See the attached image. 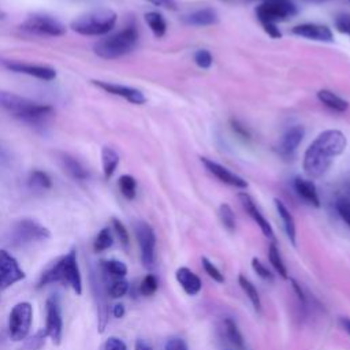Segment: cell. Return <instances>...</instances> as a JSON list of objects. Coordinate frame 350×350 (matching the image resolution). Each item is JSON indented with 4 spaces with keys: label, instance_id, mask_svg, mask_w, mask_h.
<instances>
[{
    "label": "cell",
    "instance_id": "1",
    "mask_svg": "<svg viewBox=\"0 0 350 350\" xmlns=\"http://www.w3.org/2000/svg\"><path fill=\"white\" fill-rule=\"evenodd\" d=\"M347 145L345 134L339 130L320 133L304 154V171L309 178L323 176L332 164V160L342 154Z\"/></svg>",
    "mask_w": 350,
    "mask_h": 350
},
{
    "label": "cell",
    "instance_id": "2",
    "mask_svg": "<svg viewBox=\"0 0 350 350\" xmlns=\"http://www.w3.org/2000/svg\"><path fill=\"white\" fill-rule=\"evenodd\" d=\"M0 107L15 119L29 123H45L55 112L49 104H41L8 90H0Z\"/></svg>",
    "mask_w": 350,
    "mask_h": 350
},
{
    "label": "cell",
    "instance_id": "3",
    "mask_svg": "<svg viewBox=\"0 0 350 350\" xmlns=\"http://www.w3.org/2000/svg\"><path fill=\"white\" fill-rule=\"evenodd\" d=\"M51 283H62L64 286H70L78 295L82 294V278L77 261V250L74 247L67 254L62 256L41 275L38 287Z\"/></svg>",
    "mask_w": 350,
    "mask_h": 350
},
{
    "label": "cell",
    "instance_id": "4",
    "mask_svg": "<svg viewBox=\"0 0 350 350\" xmlns=\"http://www.w3.org/2000/svg\"><path fill=\"white\" fill-rule=\"evenodd\" d=\"M137 42L138 29L137 25L131 22L126 25L122 30L100 38L93 45V51L98 57L112 60L130 53L135 48Z\"/></svg>",
    "mask_w": 350,
    "mask_h": 350
},
{
    "label": "cell",
    "instance_id": "5",
    "mask_svg": "<svg viewBox=\"0 0 350 350\" xmlns=\"http://www.w3.org/2000/svg\"><path fill=\"white\" fill-rule=\"evenodd\" d=\"M118 15L113 10L107 7L94 8L78 15L71 23L70 27L81 36L98 37L107 36L113 26L116 25Z\"/></svg>",
    "mask_w": 350,
    "mask_h": 350
},
{
    "label": "cell",
    "instance_id": "6",
    "mask_svg": "<svg viewBox=\"0 0 350 350\" xmlns=\"http://www.w3.org/2000/svg\"><path fill=\"white\" fill-rule=\"evenodd\" d=\"M19 27L27 33L42 37H60L66 33V26L55 16L46 14H31Z\"/></svg>",
    "mask_w": 350,
    "mask_h": 350
},
{
    "label": "cell",
    "instance_id": "7",
    "mask_svg": "<svg viewBox=\"0 0 350 350\" xmlns=\"http://www.w3.org/2000/svg\"><path fill=\"white\" fill-rule=\"evenodd\" d=\"M33 320V306L29 302L16 304L8 317V335L12 340L26 339Z\"/></svg>",
    "mask_w": 350,
    "mask_h": 350
},
{
    "label": "cell",
    "instance_id": "8",
    "mask_svg": "<svg viewBox=\"0 0 350 350\" xmlns=\"http://www.w3.org/2000/svg\"><path fill=\"white\" fill-rule=\"evenodd\" d=\"M297 14V7L290 0H265L256 8V15L262 23L287 21Z\"/></svg>",
    "mask_w": 350,
    "mask_h": 350
},
{
    "label": "cell",
    "instance_id": "9",
    "mask_svg": "<svg viewBox=\"0 0 350 350\" xmlns=\"http://www.w3.org/2000/svg\"><path fill=\"white\" fill-rule=\"evenodd\" d=\"M49 237V230L33 219L19 220L11 231V242L16 246L31 243L36 241H44Z\"/></svg>",
    "mask_w": 350,
    "mask_h": 350
},
{
    "label": "cell",
    "instance_id": "10",
    "mask_svg": "<svg viewBox=\"0 0 350 350\" xmlns=\"http://www.w3.org/2000/svg\"><path fill=\"white\" fill-rule=\"evenodd\" d=\"M135 237L139 245L141 261L146 268H153L156 257V235L153 228L145 221H137L134 224Z\"/></svg>",
    "mask_w": 350,
    "mask_h": 350
},
{
    "label": "cell",
    "instance_id": "11",
    "mask_svg": "<svg viewBox=\"0 0 350 350\" xmlns=\"http://www.w3.org/2000/svg\"><path fill=\"white\" fill-rule=\"evenodd\" d=\"M45 306H46V324L44 329L46 332V336H49L55 345H59L62 340V332H63V319H62L60 304L57 298L51 297L46 299Z\"/></svg>",
    "mask_w": 350,
    "mask_h": 350
},
{
    "label": "cell",
    "instance_id": "12",
    "mask_svg": "<svg viewBox=\"0 0 350 350\" xmlns=\"http://www.w3.org/2000/svg\"><path fill=\"white\" fill-rule=\"evenodd\" d=\"M25 278L18 261L7 252L0 250V288H7Z\"/></svg>",
    "mask_w": 350,
    "mask_h": 350
},
{
    "label": "cell",
    "instance_id": "13",
    "mask_svg": "<svg viewBox=\"0 0 350 350\" xmlns=\"http://www.w3.org/2000/svg\"><path fill=\"white\" fill-rule=\"evenodd\" d=\"M92 290L94 294V299L97 304V329L98 332H104L107 324H108V314H109V308H108V293L104 286V280H100L98 276L92 273Z\"/></svg>",
    "mask_w": 350,
    "mask_h": 350
},
{
    "label": "cell",
    "instance_id": "14",
    "mask_svg": "<svg viewBox=\"0 0 350 350\" xmlns=\"http://www.w3.org/2000/svg\"><path fill=\"white\" fill-rule=\"evenodd\" d=\"M92 83L94 86L103 89L104 92L109 93V94H113V96H118V97H122V98L127 100L131 104L141 105V104H145V101H146L145 94L141 90H138L135 88H131V86H124V85H119V83H113V82H105V81H97V79H93Z\"/></svg>",
    "mask_w": 350,
    "mask_h": 350
},
{
    "label": "cell",
    "instance_id": "15",
    "mask_svg": "<svg viewBox=\"0 0 350 350\" xmlns=\"http://www.w3.org/2000/svg\"><path fill=\"white\" fill-rule=\"evenodd\" d=\"M304 135H305V129L299 124L287 129L278 145L279 156L284 160H293L299 144L304 139Z\"/></svg>",
    "mask_w": 350,
    "mask_h": 350
},
{
    "label": "cell",
    "instance_id": "16",
    "mask_svg": "<svg viewBox=\"0 0 350 350\" xmlns=\"http://www.w3.org/2000/svg\"><path fill=\"white\" fill-rule=\"evenodd\" d=\"M3 64L10 71H14L18 74H26L29 77H34L41 81H52L56 78V70L49 66L22 63V62H8V60H4Z\"/></svg>",
    "mask_w": 350,
    "mask_h": 350
},
{
    "label": "cell",
    "instance_id": "17",
    "mask_svg": "<svg viewBox=\"0 0 350 350\" xmlns=\"http://www.w3.org/2000/svg\"><path fill=\"white\" fill-rule=\"evenodd\" d=\"M201 163L205 165L208 172H211L220 182H223L228 186H232V187H238V189H246L247 187V182L243 178L231 172L230 170H227L221 164H219V163H216V161H213L208 157H201Z\"/></svg>",
    "mask_w": 350,
    "mask_h": 350
},
{
    "label": "cell",
    "instance_id": "18",
    "mask_svg": "<svg viewBox=\"0 0 350 350\" xmlns=\"http://www.w3.org/2000/svg\"><path fill=\"white\" fill-rule=\"evenodd\" d=\"M293 34L298 37H304L308 40H314V41H324L329 42L334 40V34L329 27L324 25H317V23H302L297 25L293 27Z\"/></svg>",
    "mask_w": 350,
    "mask_h": 350
},
{
    "label": "cell",
    "instance_id": "19",
    "mask_svg": "<svg viewBox=\"0 0 350 350\" xmlns=\"http://www.w3.org/2000/svg\"><path fill=\"white\" fill-rule=\"evenodd\" d=\"M239 201L243 206V209L247 212V215L254 220V223H257V226L260 227V230L262 231V234L267 238L273 239V230L271 227V224L268 223V220L262 216V213L260 212V209L257 208L256 202L253 201V198L247 194V193H239Z\"/></svg>",
    "mask_w": 350,
    "mask_h": 350
},
{
    "label": "cell",
    "instance_id": "20",
    "mask_svg": "<svg viewBox=\"0 0 350 350\" xmlns=\"http://www.w3.org/2000/svg\"><path fill=\"white\" fill-rule=\"evenodd\" d=\"M175 278L186 294L196 295L201 291V287H202L201 279L187 267L178 268L175 272Z\"/></svg>",
    "mask_w": 350,
    "mask_h": 350
},
{
    "label": "cell",
    "instance_id": "21",
    "mask_svg": "<svg viewBox=\"0 0 350 350\" xmlns=\"http://www.w3.org/2000/svg\"><path fill=\"white\" fill-rule=\"evenodd\" d=\"M293 186H294L295 193H297L305 202H308L309 205H313V206H316V208L320 206V198H319L316 186H314V183H313L312 180L304 179V178H301V176H297V178L293 180Z\"/></svg>",
    "mask_w": 350,
    "mask_h": 350
},
{
    "label": "cell",
    "instance_id": "22",
    "mask_svg": "<svg viewBox=\"0 0 350 350\" xmlns=\"http://www.w3.org/2000/svg\"><path fill=\"white\" fill-rule=\"evenodd\" d=\"M183 21L191 26H211V25L217 23L219 16L213 8L205 7V8H200V10L194 11L189 15H185Z\"/></svg>",
    "mask_w": 350,
    "mask_h": 350
},
{
    "label": "cell",
    "instance_id": "23",
    "mask_svg": "<svg viewBox=\"0 0 350 350\" xmlns=\"http://www.w3.org/2000/svg\"><path fill=\"white\" fill-rule=\"evenodd\" d=\"M59 161H60V165L64 170V172H67L71 178H74L77 180L88 179V176H89L88 170L75 157H72L67 153H60Z\"/></svg>",
    "mask_w": 350,
    "mask_h": 350
},
{
    "label": "cell",
    "instance_id": "24",
    "mask_svg": "<svg viewBox=\"0 0 350 350\" xmlns=\"http://www.w3.org/2000/svg\"><path fill=\"white\" fill-rule=\"evenodd\" d=\"M273 202H275L276 211H278V213H279V217L282 219V223H283V227H284V231H286L287 238L290 239V242H291L293 245H295L297 230H295V221H294L293 215L290 213V211L287 209V206H286L280 200L275 198Z\"/></svg>",
    "mask_w": 350,
    "mask_h": 350
},
{
    "label": "cell",
    "instance_id": "25",
    "mask_svg": "<svg viewBox=\"0 0 350 350\" xmlns=\"http://www.w3.org/2000/svg\"><path fill=\"white\" fill-rule=\"evenodd\" d=\"M317 98L323 105H325L327 108H329L331 111H335V112H345L349 108V103L346 100H343L342 97H339L338 94H335L334 92L327 90V89L319 90Z\"/></svg>",
    "mask_w": 350,
    "mask_h": 350
},
{
    "label": "cell",
    "instance_id": "26",
    "mask_svg": "<svg viewBox=\"0 0 350 350\" xmlns=\"http://www.w3.org/2000/svg\"><path fill=\"white\" fill-rule=\"evenodd\" d=\"M224 334H226V338L232 350H245L243 336H242L237 323L230 317L224 319Z\"/></svg>",
    "mask_w": 350,
    "mask_h": 350
},
{
    "label": "cell",
    "instance_id": "27",
    "mask_svg": "<svg viewBox=\"0 0 350 350\" xmlns=\"http://www.w3.org/2000/svg\"><path fill=\"white\" fill-rule=\"evenodd\" d=\"M119 161H120V157L116 150L108 146H104L101 149V164H103V172L105 179H109L115 174Z\"/></svg>",
    "mask_w": 350,
    "mask_h": 350
},
{
    "label": "cell",
    "instance_id": "28",
    "mask_svg": "<svg viewBox=\"0 0 350 350\" xmlns=\"http://www.w3.org/2000/svg\"><path fill=\"white\" fill-rule=\"evenodd\" d=\"M103 276H104L103 278L104 283H107L105 290H107L108 295H111L112 298H120L127 293L129 283L126 279H123V278H111L109 279L105 275H103Z\"/></svg>",
    "mask_w": 350,
    "mask_h": 350
},
{
    "label": "cell",
    "instance_id": "29",
    "mask_svg": "<svg viewBox=\"0 0 350 350\" xmlns=\"http://www.w3.org/2000/svg\"><path fill=\"white\" fill-rule=\"evenodd\" d=\"M100 269L108 278H124L127 273V267L119 260L100 261Z\"/></svg>",
    "mask_w": 350,
    "mask_h": 350
},
{
    "label": "cell",
    "instance_id": "30",
    "mask_svg": "<svg viewBox=\"0 0 350 350\" xmlns=\"http://www.w3.org/2000/svg\"><path fill=\"white\" fill-rule=\"evenodd\" d=\"M145 22L149 26V29L152 30V33L154 34V37L160 38V37H163L165 34L167 23H165V21H164L161 14L154 12V11L146 12L145 14Z\"/></svg>",
    "mask_w": 350,
    "mask_h": 350
},
{
    "label": "cell",
    "instance_id": "31",
    "mask_svg": "<svg viewBox=\"0 0 350 350\" xmlns=\"http://www.w3.org/2000/svg\"><path fill=\"white\" fill-rule=\"evenodd\" d=\"M238 283L241 286V288L243 290V293L247 295V298L250 299L253 308L256 312H261V299H260V295H258V291L257 288L254 287V284L243 275H239L238 276Z\"/></svg>",
    "mask_w": 350,
    "mask_h": 350
},
{
    "label": "cell",
    "instance_id": "32",
    "mask_svg": "<svg viewBox=\"0 0 350 350\" xmlns=\"http://www.w3.org/2000/svg\"><path fill=\"white\" fill-rule=\"evenodd\" d=\"M29 186L34 190H48L52 186L49 175L41 170H33L29 175Z\"/></svg>",
    "mask_w": 350,
    "mask_h": 350
},
{
    "label": "cell",
    "instance_id": "33",
    "mask_svg": "<svg viewBox=\"0 0 350 350\" xmlns=\"http://www.w3.org/2000/svg\"><path fill=\"white\" fill-rule=\"evenodd\" d=\"M268 260L271 262V265L273 267V269L283 278V279H287V269H286V265L282 260V256L279 253V249L278 246L275 245V242H272L268 247Z\"/></svg>",
    "mask_w": 350,
    "mask_h": 350
},
{
    "label": "cell",
    "instance_id": "34",
    "mask_svg": "<svg viewBox=\"0 0 350 350\" xmlns=\"http://www.w3.org/2000/svg\"><path fill=\"white\" fill-rule=\"evenodd\" d=\"M119 189H120V193L123 194L124 198L127 200H134L135 194H137V180L131 176V175H122L119 178Z\"/></svg>",
    "mask_w": 350,
    "mask_h": 350
},
{
    "label": "cell",
    "instance_id": "35",
    "mask_svg": "<svg viewBox=\"0 0 350 350\" xmlns=\"http://www.w3.org/2000/svg\"><path fill=\"white\" fill-rule=\"evenodd\" d=\"M219 217H220V221L221 224L228 230V231H234L235 227H237V223H235V215L231 209V206L228 204H221L219 206Z\"/></svg>",
    "mask_w": 350,
    "mask_h": 350
},
{
    "label": "cell",
    "instance_id": "36",
    "mask_svg": "<svg viewBox=\"0 0 350 350\" xmlns=\"http://www.w3.org/2000/svg\"><path fill=\"white\" fill-rule=\"evenodd\" d=\"M112 243H113V238H112L111 230L105 227L97 234V237L93 242V247L96 252H103V250H107L108 247H111Z\"/></svg>",
    "mask_w": 350,
    "mask_h": 350
},
{
    "label": "cell",
    "instance_id": "37",
    "mask_svg": "<svg viewBox=\"0 0 350 350\" xmlns=\"http://www.w3.org/2000/svg\"><path fill=\"white\" fill-rule=\"evenodd\" d=\"M45 338H46L45 329H40L33 336L26 339V342L23 343L21 350H40L45 342Z\"/></svg>",
    "mask_w": 350,
    "mask_h": 350
},
{
    "label": "cell",
    "instance_id": "38",
    "mask_svg": "<svg viewBox=\"0 0 350 350\" xmlns=\"http://www.w3.org/2000/svg\"><path fill=\"white\" fill-rule=\"evenodd\" d=\"M157 286H159L157 278H156L154 275L149 273V275H146V276L142 279V282H141V284H139V291H141L142 295L149 297V295H152V294L156 293Z\"/></svg>",
    "mask_w": 350,
    "mask_h": 350
},
{
    "label": "cell",
    "instance_id": "39",
    "mask_svg": "<svg viewBox=\"0 0 350 350\" xmlns=\"http://www.w3.org/2000/svg\"><path fill=\"white\" fill-rule=\"evenodd\" d=\"M201 262H202V268L204 271L209 275V278H212L215 282L217 283H223L224 282V276L223 273L217 269V267L206 257H201Z\"/></svg>",
    "mask_w": 350,
    "mask_h": 350
},
{
    "label": "cell",
    "instance_id": "40",
    "mask_svg": "<svg viewBox=\"0 0 350 350\" xmlns=\"http://www.w3.org/2000/svg\"><path fill=\"white\" fill-rule=\"evenodd\" d=\"M194 62L200 68H209L213 63V57L209 51L206 49H198L194 53Z\"/></svg>",
    "mask_w": 350,
    "mask_h": 350
},
{
    "label": "cell",
    "instance_id": "41",
    "mask_svg": "<svg viewBox=\"0 0 350 350\" xmlns=\"http://www.w3.org/2000/svg\"><path fill=\"white\" fill-rule=\"evenodd\" d=\"M112 227H113V231H115L118 239L120 241V243H122L123 246H127V245H129V232H127L124 224H123L119 219L113 217V219H112Z\"/></svg>",
    "mask_w": 350,
    "mask_h": 350
},
{
    "label": "cell",
    "instance_id": "42",
    "mask_svg": "<svg viewBox=\"0 0 350 350\" xmlns=\"http://www.w3.org/2000/svg\"><path fill=\"white\" fill-rule=\"evenodd\" d=\"M252 268H253V271H254L261 279L269 280V282L273 280V275L271 273V271H269L257 257H254V258L252 260Z\"/></svg>",
    "mask_w": 350,
    "mask_h": 350
},
{
    "label": "cell",
    "instance_id": "43",
    "mask_svg": "<svg viewBox=\"0 0 350 350\" xmlns=\"http://www.w3.org/2000/svg\"><path fill=\"white\" fill-rule=\"evenodd\" d=\"M335 208H336L338 215L350 226V201H347L346 198L340 197L335 202Z\"/></svg>",
    "mask_w": 350,
    "mask_h": 350
},
{
    "label": "cell",
    "instance_id": "44",
    "mask_svg": "<svg viewBox=\"0 0 350 350\" xmlns=\"http://www.w3.org/2000/svg\"><path fill=\"white\" fill-rule=\"evenodd\" d=\"M335 27L338 31L350 36V15L349 14L338 15L335 18Z\"/></svg>",
    "mask_w": 350,
    "mask_h": 350
},
{
    "label": "cell",
    "instance_id": "45",
    "mask_svg": "<svg viewBox=\"0 0 350 350\" xmlns=\"http://www.w3.org/2000/svg\"><path fill=\"white\" fill-rule=\"evenodd\" d=\"M103 350H127V346L122 339L116 336H111L105 340Z\"/></svg>",
    "mask_w": 350,
    "mask_h": 350
},
{
    "label": "cell",
    "instance_id": "46",
    "mask_svg": "<svg viewBox=\"0 0 350 350\" xmlns=\"http://www.w3.org/2000/svg\"><path fill=\"white\" fill-rule=\"evenodd\" d=\"M231 129L234 130V133L238 135V137H241V138H243V139H249L250 138V131L246 129V126H243L239 120H235V119H232L231 120Z\"/></svg>",
    "mask_w": 350,
    "mask_h": 350
},
{
    "label": "cell",
    "instance_id": "47",
    "mask_svg": "<svg viewBox=\"0 0 350 350\" xmlns=\"http://www.w3.org/2000/svg\"><path fill=\"white\" fill-rule=\"evenodd\" d=\"M164 350H187V345L180 338H171L167 340Z\"/></svg>",
    "mask_w": 350,
    "mask_h": 350
},
{
    "label": "cell",
    "instance_id": "48",
    "mask_svg": "<svg viewBox=\"0 0 350 350\" xmlns=\"http://www.w3.org/2000/svg\"><path fill=\"white\" fill-rule=\"evenodd\" d=\"M262 27L265 30V33H268V36H271L272 38H280L282 33L279 30V27L275 23H262Z\"/></svg>",
    "mask_w": 350,
    "mask_h": 350
},
{
    "label": "cell",
    "instance_id": "49",
    "mask_svg": "<svg viewBox=\"0 0 350 350\" xmlns=\"http://www.w3.org/2000/svg\"><path fill=\"white\" fill-rule=\"evenodd\" d=\"M290 283H291V287H293L294 293L297 294V297H298L299 302L305 306V305H306V297H305V294H304V291H302L301 286L297 283V280H295V279H290Z\"/></svg>",
    "mask_w": 350,
    "mask_h": 350
},
{
    "label": "cell",
    "instance_id": "50",
    "mask_svg": "<svg viewBox=\"0 0 350 350\" xmlns=\"http://www.w3.org/2000/svg\"><path fill=\"white\" fill-rule=\"evenodd\" d=\"M153 5L157 7H164V8H175L176 7V1L175 0H145Z\"/></svg>",
    "mask_w": 350,
    "mask_h": 350
},
{
    "label": "cell",
    "instance_id": "51",
    "mask_svg": "<svg viewBox=\"0 0 350 350\" xmlns=\"http://www.w3.org/2000/svg\"><path fill=\"white\" fill-rule=\"evenodd\" d=\"M112 314L116 317V319H120L124 316V306L122 304H116L113 305L112 308Z\"/></svg>",
    "mask_w": 350,
    "mask_h": 350
},
{
    "label": "cell",
    "instance_id": "52",
    "mask_svg": "<svg viewBox=\"0 0 350 350\" xmlns=\"http://www.w3.org/2000/svg\"><path fill=\"white\" fill-rule=\"evenodd\" d=\"M339 324L350 335V319L349 317H340L339 319Z\"/></svg>",
    "mask_w": 350,
    "mask_h": 350
},
{
    "label": "cell",
    "instance_id": "53",
    "mask_svg": "<svg viewBox=\"0 0 350 350\" xmlns=\"http://www.w3.org/2000/svg\"><path fill=\"white\" fill-rule=\"evenodd\" d=\"M135 350H153V349H152L146 342L138 339V340L135 342Z\"/></svg>",
    "mask_w": 350,
    "mask_h": 350
},
{
    "label": "cell",
    "instance_id": "54",
    "mask_svg": "<svg viewBox=\"0 0 350 350\" xmlns=\"http://www.w3.org/2000/svg\"><path fill=\"white\" fill-rule=\"evenodd\" d=\"M345 191H346V196L343 198L350 201V179H347L346 183H345Z\"/></svg>",
    "mask_w": 350,
    "mask_h": 350
},
{
    "label": "cell",
    "instance_id": "55",
    "mask_svg": "<svg viewBox=\"0 0 350 350\" xmlns=\"http://www.w3.org/2000/svg\"><path fill=\"white\" fill-rule=\"evenodd\" d=\"M308 1H310V3H323L325 0H308Z\"/></svg>",
    "mask_w": 350,
    "mask_h": 350
},
{
    "label": "cell",
    "instance_id": "56",
    "mask_svg": "<svg viewBox=\"0 0 350 350\" xmlns=\"http://www.w3.org/2000/svg\"><path fill=\"white\" fill-rule=\"evenodd\" d=\"M4 15H5V14H4V12L0 10V19H3V18H4Z\"/></svg>",
    "mask_w": 350,
    "mask_h": 350
},
{
    "label": "cell",
    "instance_id": "57",
    "mask_svg": "<svg viewBox=\"0 0 350 350\" xmlns=\"http://www.w3.org/2000/svg\"><path fill=\"white\" fill-rule=\"evenodd\" d=\"M349 3H350V0H349Z\"/></svg>",
    "mask_w": 350,
    "mask_h": 350
}]
</instances>
